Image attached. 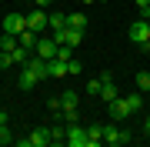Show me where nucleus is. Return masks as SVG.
Here are the masks:
<instances>
[{
  "instance_id": "28",
  "label": "nucleus",
  "mask_w": 150,
  "mask_h": 147,
  "mask_svg": "<svg viewBox=\"0 0 150 147\" xmlns=\"http://www.w3.org/2000/svg\"><path fill=\"white\" fill-rule=\"evenodd\" d=\"M33 4H37V7H50L54 0H33Z\"/></svg>"
},
{
  "instance_id": "22",
  "label": "nucleus",
  "mask_w": 150,
  "mask_h": 147,
  "mask_svg": "<svg viewBox=\"0 0 150 147\" xmlns=\"http://www.w3.org/2000/svg\"><path fill=\"white\" fill-rule=\"evenodd\" d=\"M27 57H30V50H27V47H17V50H13V64H17V67L27 64Z\"/></svg>"
},
{
  "instance_id": "16",
  "label": "nucleus",
  "mask_w": 150,
  "mask_h": 147,
  "mask_svg": "<svg viewBox=\"0 0 150 147\" xmlns=\"http://www.w3.org/2000/svg\"><path fill=\"white\" fill-rule=\"evenodd\" d=\"M113 97H120V87H117V84H113V80H103V90H100V100H113Z\"/></svg>"
},
{
  "instance_id": "26",
  "label": "nucleus",
  "mask_w": 150,
  "mask_h": 147,
  "mask_svg": "<svg viewBox=\"0 0 150 147\" xmlns=\"http://www.w3.org/2000/svg\"><path fill=\"white\" fill-rule=\"evenodd\" d=\"M47 107H50V114H60V110H64V107H60V97H50Z\"/></svg>"
},
{
  "instance_id": "20",
  "label": "nucleus",
  "mask_w": 150,
  "mask_h": 147,
  "mask_svg": "<svg viewBox=\"0 0 150 147\" xmlns=\"http://www.w3.org/2000/svg\"><path fill=\"white\" fill-rule=\"evenodd\" d=\"M67 74H70L67 70V60H57V57L50 60V77H67Z\"/></svg>"
},
{
  "instance_id": "21",
  "label": "nucleus",
  "mask_w": 150,
  "mask_h": 147,
  "mask_svg": "<svg viewBox=\"0 0 150 147\" xmlns=\"http://www.w3.org/2000/svg\"><path fill=\"white\" fill-rule=\"evenodd\" d=\"M17 141V134L10 131V124H0V144H13Z\"/></svg>"
},
{
  "instance_id": "29",
  "label": "nucleus",
  "mask_w": 150,
  "mask_h": 147,
  "mask_svg": "<svg viewBox=\"0 0 150 147\" xmlns=\"http://www.w3.org/2000/svg\"><path fill=\"white\" fill-rule=\"evenodd\" d=\"M144 131H147V137H150V117H147V124H144Z\"/></svg>"
},
{
  "instance_id": "18",
  "label": "nucleus",
  "mask_w": 150,
  "mask_h": 147,
  "mask_svg": "<svg viewBox=\"0 0 150 147\" xmlns=\"http://www.w3.org/2000/svg\"><path fill=\"white\" fill-rule=\"evenodd\" d=\"M17 47H20V40H17L13 33H4V37H0V50H7V54H13Z\"/></svg>"
},
{
  "instance_id": "27",
  "label": "nucleus",
  "mask_w": 150,
  "mask_h": 147,
  "mask_svg": "<svg viewBox=\"0 0 150 147\" xmlns=\"http://www.w3.org/2000/svg\"><path fill=\"white\" fill-rule=\"evenodd\" d=\"M0 124H10V114L7 110H0Z\"/></svg>"
},
{
  "instance_id": "7",
  "label": "nucleus",
  "mask_w": 150,
  "mask_h": 147,
  "mask_svg": "<svg viewBox=\"0 0 150 147\" xmlns=\"http://www.w3.org/2000/svg\"><path fill=\"white\" fill-rule=\"evenodd\" d=\"M27 27L33 30V33H43L50 27V13H43V10H30L27 13Z\"/></svg>"
},
{
  "instance_id": "1",
  "label": "nucleus",
  "mask_w": 150,
  "mask_h": 147,
  "mask_svg": "<svg viewBox=\"0 0 150 147\" xmlns=\"http://www.w3.org/2000/svg\"><path fill=\"white\" fill-rule=\"evenodd\" d=\"M103 144H110V147L130 144V134H127V131H120L117 120H110V124H103Z\"/></svg>"
},
{
  "instance_id": "5",
  "label": "nucleus",
  "mask_w": 150,
  "mask_h": 147,
  "mask_svg": "<svg viewBox=\"0 0 150 147\" xmlns=\"http://www.w3.org/2000/svg\"><path fill=\"white\" fill-rule=\"evenodd\" d=\"M23 30H27V17L23 13H7L4 17V33H13L17 37V33H23Z\"/></svg>"
},
{
  "instance_id": "31",
  "label": "nucleus",
  "mask_w": 150,
  "mask_h": 147,
  "mask_svg": "<svg viewBox=\"0 0 150 147\" xmlns=\"http://www.w3.org/2000/svg\"><path fill=\"white\" fill-rule=\"evenodd\" d=\"M97 4H107V0H97Z\"/></svg>"
},
{
  "instance_id": "19",
  "label": "nucleus",
  "mask_w": 150,
  "mask_h": 147,
  "mask_svg": "<svg viewBox=\"0 0 150 147\" xmlns=\"http://www.w3.org/2000/svg\"><path fill=\"white\" fill-rule=\"evenodd\" d=\"M87 94H90V97H100V90H103V80H100V74L97 77H90V80H87V87H83Z\"/></svg>"
},
{
  "instance_id": "10",
  "label": "nucleus",
  "mask_w": 150,
  "mask_h": 147,
  "mask_svg": "<svg viewBox=\"0 0 150 147\" xmlns=\"http://www.w3.org/2000/svg\"><path fill=\"white\" fill-rule=\"evenodd\" d=\"M27 137H30V147H47L50 144V127H33Z\"/></svg>"
},
{
  "instance_id": "6",
  "label": "nucleus",
  "mask_w": 150,
  "mask_h": 147,
  "mask_svg": "<svg viewBox=\"0 0 150 147\" xmlns=\"http://www.w3.org/2000/svg\"><path fill=\"white\" fill-rule=\"evenodd\" d=\"M54 40L57 44H70V47H77L83 40V30H74V27H60V30H54Z\"/></svg>"
},
{
  "instance_id": "25",
  "label": "nucleus",
  "mask_w": 150,
  "mask_h": 147,
  "mask_svg": "<svg viewBox=\"0 0 150 147\" xmlns=\"http://www.w3.org/2000/svg\"><path fill=\"white\" fill-rule=\"evenodd\" d=\"M67 70H70V74H80V70H83V64H80V60H74V57H70V60H67Z\"/></svg>"
},
{
  "instance_id": "13",
  "label": "nucleus",
  "mask_w": 150,
  "mask_h": 147,
  "mask_svg": "<svg viewBox=\"0 0 150 147\" xmlns=\"http://www.w3.org/2000/svg\"><path fill=\"white\" fill-rule=\"evenodd\" d=\"M60 107H64V110H77V107H80V94H77V90H64V94H60Z\"/></svg>"
},
{
  "instance_id": "15",
  "label": "nucleus",
  "mask_w": 150,
  "mask_h": 147,
  "mask_svg": "<svg viewBox=\"0 0 150 147\" xmlns=\"http://www.w3.org/2000/svg\"><path fill=\"white\" fill-rule=\"evenodd\" d=\"M67 27H74V30H87V17H83L80 10L67 13Z\"/></svg>"
},
{
  "instance_id": "23",
  "label": "nucleus",
  "mask_w": 150,
  "mask_h": 147,
  "mask_svg": "<svg viewBox=\"0 0 150 147\" xmlns=\"http://www.w3.org/2000/svg\"><path fill=\"white\" fill-rule=\"evenodd\" d=\"M67 27V13H50V30H60Z\"/></svg>"
},
{
  "instance_id": "12",
  "label": "nucleus",
  "mask_w": 150,
  "mask_h": 147,
  "mask_svg": "<svg viewBox=\"0 0 150 147\" xmlns=\"http://www.w3.org/2000/svg\"><path fill=\"white\" fill-rule=\"evenodd\" d=\"M103 144V124H87V147Z\"/></svg>"
},
{
  "instance_id": "11",
  "label": "nucleus",
  "mask_w": 150,
  "mask_h": 147,
  "mask_svg": "<svg viewBox=\"0 0 150 147\" xmlns=\"http://www.w3.org/2000/svg\"><path fill=\"white\" fill-rule=\"evenodd\" d=\"M37 84H40V77H37V74H30L27 67H20V77H17V87H20V90H33Z\"/></svg>"
},
{
  "instance_id": "30",
  "label": "nucleus",
  "mask_w": 150,
  "mask_h": 147,
  "mask_svg": "<svg viewBox=\"0 0 150 147\" xmlns=\"http://www.w3.org/2000/svg\"><path fill=\"white\" fill-rule=\"evenodd\" d=\"M83 4H87V7H90V4H97V0H83Z\"/></svg>"
},
{
  "instance_id": "8",
  "label": "nucleus",
  "mask_w": 150,
  "mask_h": 147,
  "mask_svg": "<svg viewBox=\"0 0 150 147\" xmlns=\"http://www.w3.org/2000/svg\"><path fill=\"white\" fill-rule=\"evenodd\" d=\"M23 67H27L30 74H37L40 80H47V77H50V60H43V57H27V64H23Z\"/></svg>"
},
{
  "instance_id": "2",
  "label": "nucleus",
  "mask_w": 150,
  "mask_h": 147,
  "mask_svg": "<svg viewBox=\"0 0 150 147\" xmlns=\"http://www.w3.org/2000/svg\"><path fill=\"white\" fill-rule=\"evenodd\" d=\"M127 37L134 40L137 47H140V44H147V40H150V20H144V17H137V20H134V23L127 27Z\"/></svg>"
},
{
  "instance_id": "14",
  "label": "nucleus",
  "mask_w": 150,
  "mask_h": 147,
  "mask_svg": "<svg viewBox=\"0 0 150 147\" xmlns=\"http://www.w3.org/2000/svg\"><path fill=\"white\" fill-rule=\"evenodd\" d=\"M37 37H40V33H33L30 27L23 30V33H17V40H20V47H27V50H33V47H37Z\"/></svg>"
},
{
  "instance_id": "3",
  "label": "nucleus",
  "mask_w": 150,
  "mask_h": 147,
  "mask_svg": "<svg viewBox=\"0 0 150 147\" xmlns=\"http://www.w3.org/2000/svg\"><path fill=\"white\" fill-rule=\"evenodd\" d=\"M67 147H87V127L77 120V124H67Z\"/></svg>"
},
{
  "instance_id": "17",
  "label": "nucleus",
  "mask_w": 150,
  "mask_h": 147,
  "mask_svg": "<svg viewBox=\"0 0 150 147\" xmlns=\"http://www.w3.org/2000/svg\"><path fill=\"white\" fill-rule=\"evenodd\" d=\"M127 107H130V114H137V110H144V94H140V90L127 94Z\"/></svg>"
},
{
  "instance_id": "32",
  "label": "nucleus",
  "mask_w": 150,
  "mask_h": 147,
  "mask_svg": "<svg viewBox=\"0 0 150 147\" xmlns=\"http://www.w3.org/2000/svg\"><path fill=\"white\" fill-rule=\"evenodd\" d=\"M147 10H150V7H147Z\"/></svg>"
},
{
  "instance_id": "4",
  "label": "nucleus",
  "mask_w": 150,
  "mask_h": 147,
  "mask_svg": "<svg viewBox=\"0 0 150 147\" xmlns=\"http://www.w3.org/2000/svg\"><path fill=\"white\" fill-rule=\"evenodd\" d=\"M33 54L43 57V60H54V57H57V40H54V37H43V33H40V37H37V47H33Z\"/></svg>"
},
{
  "instance_id": "24",
  "label": "nucleus",
  "mask_w": 150,
  "mask_h": 147,
  "mask_svg": "<svg viewBox=\"0 0 150 147\" xmlns=\"http://www.w3.org/2000/svg\"><path fill=\"white\" fill-rule=\"evenodd\" d=\"M137 90H150V70H140L137 74Z\"/></svg>"
},
{
  "instance_id": "9",
  "label": "nucleus",
  "mask_w": 150,
  "mask_h": 147,
  "mask_svg": "<svg viewBox=\"0 0 150 147\" xmlns=\"http://www.w3.org/2000/svg\"><path fill=\"white\" fill-rule=\"evenodd\" d=\"M107 114H110V120H123L130 114V107H127V97H113L110 104H107Z\"/></svg>"
}]
</instances>
